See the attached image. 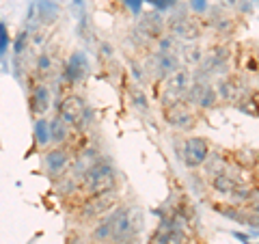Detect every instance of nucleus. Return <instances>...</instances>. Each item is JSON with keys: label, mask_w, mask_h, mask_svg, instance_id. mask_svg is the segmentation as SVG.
Instances as JSON below:
<instances>
[{"label": "nucleus", "mask_w": 259, "mask_h": 244, "mask_svg": "<svg viewBox=\"0 0 259 244\" xmlns=\"http://www.w3.org/2000/svg\"><path fill=\"white\" fill-rule=\"evenodd\" d=\"M117 184H119V171L104 156L97 158L80 177V186H82V190H87V194H102L117 190Z\"/></svg>", "instance_id": "1"}, {"label": "nucleus", "mask_w": 259, "mask_h": 244, "mask_svg": "<svg viewBox=\"0 0 259 244\" xmlns=\"http://www.w3.org/2000/svg\"><path fill=\"white\" fill-rule=\"evenodd\" d=\"M117 201H119L117 190L102 192V194H89V197L80 203L78 216L82 218V221H97V218H102L104 214H108L115 206H119Z\"/></svg>", "instance_id": "2"}, {"label": "nucleus", "mask_w": 259, "mask_h": 244, "mask_svg": "<svg viewBox=\"0 0 259 244\" xmlns=\"http://www.w3.org/2000/svg\"><path fill=\"white\" fill-rule=\"evenodd\" d=\"M89 71H91V63H89V54L84 50H74L67 61L63 63V71H61V83L67 87H78L82 85Z\"/></svg>", "instance_id": "3"}, {"label": "nucleus", "mask_w": 259, "mask_h": 244, "mask_svg": "<svg viewBox=\"0 0 259 244\" xmlns=\"http://www.w3.org/2000/svg\"><path fill=\"white\" fill-rule=\"evenodd\" d=\"M207 153H209V145L203 136H188V138H182V147H180L177 160H180L186 169L197 171L205 162Z\"/></svg>", "instance_id": "4"}, {"label": "nucleus", "mask_w": 259, "mask_h": 244, "mask_svg": "<svg viewBox=\"0 0 259 244\" xmlns=\"http://www.w3.org/2000/svg\"><path fill=\"white\" fill-rule=\"evenodd\" d=\"M162 115H164V121L171 128L180 130V132H188L197 126V117L192 112V106L186 100H177V102H171L166 106H162Z\"/></svg>", "instance_id": "5"}, {"label": "nucleus", "mask_w": 259, "mask_h": 244, "mask_svg": "<svg viewBox=\"0 0 259 244\" xmlns=\"http://www.w3.org/2000/svg\"><path fill=\"white\" fill-rule=\"evenodd\" d=\"M71 160H74V153L67 145H54V147L46 149L44 153V171L48 177H52V180H59L63 173H67L69 171V165Z\"/></svg>", "instance_id": "6"}, {"label": "nucleus", "mask_w": 259, "mask_h": 244, "mask_svg": "<svg viewBox=\"0 0 259 244\" xmlns=\"http://www.w3.org/2000/svg\"><path fill=\"white\" fill-rule=\"evenodd\" d=\"M164 28L168 30V35L180 42H197L201 37V26L197 20H192L186 13H175L164 22Z\"/></svg>", "instance_id": "7"}, {"label": "nucleus", "mask_w": 259, "mask_h": 244, "mask_svg": "<svg viewBox=\"0 0 259 244\" xmlns=\"http://www.w3.org/2000/svg\"><path fill=\"white\" fill-rule=\"evenodd\" d=\"M184 100L190 104V106L199 108V110H212L218 104V95L216 89L209 83H201V80H192L188 91H186Z\"/></svg>", "instance_id": "8"}, {"label": "nucleus", "mask_w": 259, "mask_h": 244, "mask_svg": "<svg viewBox=\"0 0 259 244\" xmlns=\"http://www.w3.org/2000/svg\"><path fill=\"white\" fill-rule=\"evenodd\" d=\"M190 83H192V76H190V71L184 69V67H180L175 74L164 78V93H162V100H160L162 106H166V104H171V102H177V100H184Z\"/></svg>", "instance_id": "9"}, {"label": "nucleus", "mask_w": 259, "mask_h": 244, "mask_svg": "<svg viewBox=\"0 0 259 244\" xmlns=\"http://www.w3.org/2000/svg\"><path fill=\"white\" fill-rule=\"evenodd\" d=\"M136 32L145 39V42H158L164 35V18L160 11L141 13L139 22H136Z\"/></svg>", "instance_id": "10"}, {"label": "nucleus", "mask_w": 259, "mask_h": 244, "mask_svg": "<svg viewBox=\"0 0 259 244\" xmlns=\"http://www.w3.org/2000/svg\"><path fill=\"white\" fill-rule=\"evenodd\" d=\"M52 106V91L44 80L32 83L30 93H28V108L32 117H46V112Z\"/></svg>", "instance_id": "11"}, {"label": "nucleus", "mask_w": 259, "mask_h": 244, "mask_svg": "<svg viewBox=\"0 0 259 244\" xmlns=\"http://www.w3.org/2000/svg\"><path fill=\"white\" fill-rule=\"evenodd\" d=\"M87 108V102L82 95L78 93H67L63 97V100H59V104H56V115H59L65 124L74 126L78 117L82 115V110Z\"/></svg>", "instance_id": "12"}, {"label": "nucleus", "mask_w": 259, "mask_h": 244, "mask_svg": "<svg viewBox=\"0 0 259 244\" xmlns=\"http://www.w3.org/2000/svg\"><path fill=\"white\" fill-rule=\"evenodd\" d=\"M214 89H216L218 100L229 102V104L231 102L238 104L242 100V95H244V87H242L240 78H236V76H223L221 80H218V85Z\"/></svg>", "instance_id": "13"}, {"label": "nucleus", "mask_w": 259, "mask_h": 244, "mask_svg": "<svg viewBox=\"0 0 259 244\" xmlns=\"http://www.w3.org/2000/svg\"><path fill=\"white\" fill-rule=\"evenodd\" d=\"M180 56H177L175 52H156L153 54V74H156L158 78H168L171 74H175L177 69H180Z\"/></svg>", "instance_id": "14"}, {"label": "nucleus", "mask_w": 259, "mask_h": 244, "mask_svg": "<svg viewBox=\"0 0 259 244\" xmlns=\"http://www.w3.org/2000/svg\"><path fill=\"white\" fill-rule=\"evenodd\" d=\"M35 11H37V22L41 26H52L61 18V7L56 0H35Z\"/></svg>", "instance_id": "15"}, {"label": "nucleus", "mask_w": 259, "mask_h": 244, "mask_svg": "<svg viewBox=\"0 0 259 244\" xmlns=\"http://www.w3.org/2000/svg\"><path fill=\"white\" fill-rule=\"evenodd\" d=\"M238 184H242V180H238V177H233L229 171H225V173H218L214 177H209V186H212V190L216 194H229L233 192V188H236Z\"/></svg>", "instance_id": "16"}, {"label": "nucleus", "mask_w": 259, "mask_h": 244, "mask_svg": "<svg viewBox=\"0 0 259 244\" xmlns=\"http://www.w3.org/2000/svg\"><path fill=\"white\" fill-rule=\"evenodd\" d=\"M201 169L205 171L207 177H214L218 173H225V171H229V160H227L223 153H218V151H209L205 162L201 165Z\"/></svg>", "instance_id": "17"}, {"label": "nucleus", "mask_w": 259, "mask_h": 244, "mask_svg": "<svg viewBox=\"0 0 259 244\" xmlns=\"http://www.w3.org/2000/svg\"><path fill=\"white\" fill-rule=\"evenodd\" d=\"M69 141V124L56 115L50 119V145H67Z\"/></svg>", "instance_id": "18"}, {"label": "nucleus", "mask_w": 259, "mask_h": 244, "mask_svg": "<svg viewBox=\"0 0 259 244\" xmlns=\"http://www.w3.org/2000/svg\"><path fill=\"white\" fill-rule=\"evenodd\" d=\"M32 134H35V143L41 149L50 147V119H48V117H35V128H32Z\"/></svg>", "instance_id": "19"}, {"label": "nucleus", "mask_w": 259, "mask_h": 244, "mask_svg": "<svg viewBox=\"0 0 259 244\" xmlns=\"http://www.w3.org/2000/svg\"><path fill=\"white\" fill-rule=\"evenodd\" d=\"M127 95H130V104L136 108V110H141V112H149V97H147V91H145L143 87L139 85H130L127 89Z\"/></svg>", "instance_id": "20"}, {"label": "nucleus", "mask_w": 259, "mask_h": 244, "mask_svg": "<svg viewBox=\"0 0 259 244\" xmlns=\"http://www.w3.org/2000/svg\"><path fill=\"white\" fill-rule=\"evenodd\" d=\"M30 37H32V32L28 28H22L18 35H15V39H11V52H13V59H22L24 54L28 52V48H30Z\"/></svg>", "instance_id": "21"}, {"label": "nucleus", "mask_w": 259, "mask_h": 244, "mask_svg": "<svg viewBox=\"0 0 259 244\" xmlns=\"http://www.w3.org/2000/svg\"><path fill=\"white\" fill-rule=\"evenodd\" d=\"M35 71H37L39 80H44V83H46V78L54 76V61H52L50 52H46V50L39 52L37 63H35Z\"/></svg>", "instance_id": "22"}, {"label": "nucleus", "mask_w": 259, "mask_h": 244, "mask_svg": "<svg viewBox=\"0 0 259 244\" xmlns=\"http://www.w3.org/2000/svg\"><path fill=\"white\" fill-rule=\"evenodd\" d=\"M229 197H231L233 203H248L250 199L255 201L257 199V188H255V186H250V184L242 182V184H238L236 188H233V192L229 194Z\"/></svg>", "instance_id": "23"}, {"label": "nucleus", "mask_w": 259, "mask_h": 244, "mask_svg": "<svg viewBox=\"0 0 259 244\" xmlns=\"http://www.w3.org/2000/svg\"><path fill=\"white\" fill-rule=\"evenodd\" d=\"M93 126H95V110L87 104V108L82 110V115L78 117V121L74 124V128H76L78 134H89V132L93 130Z\"/></svg>", "instance_id": "24"}, {"label": "nucleus", "mask_w": 259, "mask_h": 244, "mask_svg": "<svg viewBox=\"0 0 259 244\" xmlns=\"http://www.w3.org/2000/svg\"><path fill=\"white\" fill-rule=\"evenodd\" d=\"M233 162H236L238 167H242V169H250V167L255 169V165H257V151L255 149H240V151L233 153Z\"/></svg>", "instance_id": "25"}, {"label": "nucleus", "mask_w": 259, "mask_h": 244, "mask_svg": "<svg viewBox=\"0 0 259 244\" xmlns=\"http://www.w3.org/2000/svg\"><path fill=\"white\" fill-rule=\"evenodd\" d=\"M11 48V37H9V28H7L5 22H0V61L5 63L7 52Z\"/></svg>", "instance_id": "26"}, {"label": "nucleus", "mask_w": 259, "mask_h": 244, "mask_svg": "<svg viewBox=\"0 0 259 244\" xmlns=\"http://www.w3.org/2000/svg\"><path fill=\"white\" fill-rule=\"evenodd\" d=\"M143 3H147L153 7V11H160V13H164V11H173L177 5H180V0H143Z\"/></svg>", "instance_id": "27"}, {"label": "nucleus", "mask_w": 259, "mask_h": 244, "mask_svg": "<svg viewBox=\"0 0 259 244\" xmlns=\"http://www.w3.org/2000/svg\"><path fill=\"white\" fill-rule=\"evenodd\" d=\"M130 71H132V76H134V80H136V85L139 87H143L145 83H147V69H145L141 63L132 61L130 63Z\"/></svg>", "instance_id": "28"}, {"label": "nucleus", "mask_w": 259, "mask_h": 244, "mask_svg": "<svg viewBox=\"0 0 259 244\" xmlns=\"http://www.w3.org/2000/svg\"><path fill=\"white\" fill-rule=\"evenodd\" d=\"M188 5L194 15H205L209 11V0H190Z\"/></svg>", "instance_id": "29"}, {"label": "nucleus", "mask_w": 259, "mask_h": 244, "mask_svg": "<svg viewBox=\"0 0 259 244\" xmlns=\"http://www.w3.org/2000/svg\"><path fill=\"white\" fill-rule=\"evenodd\" d=\"M123 5L127 7V9H130V13L139 18L141 11H143V5H145V3H143V0H123Z\"/></svg>", "instance_id": "30"}, {"label": "nucleus", "mask_w": 259, "mask_h": 244, "mask_svg": "<svg viewBox=\"0 0 259 244\" xmlns=\"http://www.w3.org/2000/svg\"><path fill=\"white\" fill-rule=\"evenodd\" d=\"M100 52H102V56H104V59H112V56H115V48H112L110 44H106V42H104V44L100 46Z\"/></svg>", "instance_id": "31"}, {"label": "nucleus", "mask_w": 259, "mask_h": 244, "mask_svg": "<svg viewBox=\"0 0 259 244\" xmlns=\"http://www.w3.org/2000/svg\"><path fill=\"white\" fill-rule=\"evenodd\" d=\"M238 5H240V9H242V11H244L246 15L255 11V0H240V3H238Z\"/></svg>", "instance_id": "32"}, {"label": "nucleus", "mask_w": 259, "mask_h": 244, "mask_svg": "<svg viewBox=\"0 0 259 244\" xmlns=\"http://www.w3.org/2000/svg\"><path fill=\"white\" fill-rule=\"evenodd\" d=\"M65 244H87V240L80 233H69L67 240H65Z\"/></svg>", "instance_id": "33"}, {"label": "nucleus", "mask_w": 259, "mask_h": 244, "mask_svg": "<svg viewBox=\"0 0 259 244\" xmlns=\"http://www.w3.org/2000/svg\"><path fill=\"white\" fill-rule=\"evenodd\" d=\"M233 238H238V240H242L244 244H250V238L248 235H244V233H240V231H233Z\"/></svg>", "instance_id": "34"}, {"label": "nucleus", "mask_w": 259, "mask_h": 244, "mask_svg": "<svg viewBox=\"0 0 259 244\" xmlns=\"http://www.w3.org/2000/svg\"><path fill=\"white\" fill-rule=\"evenodd\" d=\"M123 244H136V240H127V242H123Z\"/></svg>", "instance_id": "35"}]
</instances>
